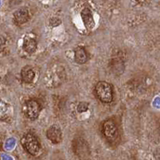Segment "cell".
<instances>
[{"label":"cell","mask_w":160,"mask_h":160,"mask_svg":"<svg viewBox=\"0 0 160 160\" xmlns=\"http://www.w3.org/2000/svg\"><path fill=\"white\" fill-rule=\"evenodd\" d=\"M95 94L98 99L104 103H109L113 99V89L110 83L100 81L95 86Z\"/></svg>","instance_id":"1"},{"label":"cell","mask_w":160,"mask_h":160,"mask_svg":"<svg viewBox=\"0 0 160 160\" xmlns=\"http://www.w3.org/2000/svg\"><path fill=\"white\" fill-rule=\"evenodd\" d=\"M14 18L16 23L22 24L28 22V18H29V15H28V11L26 8H21L18 10L14 14Z\"/></svg>","instance_id":"7"},{"label":"cell","mask_w":160,"mask_h":160,"mask_svg":"<svg viewBox=\"0 0 160 160\" xmlns=\"http://www.w3.org/2000/svg\"><path fill=\"white\" fill-rule=\"evenodd\" d=\"M21 75H22V78L24 82H27V83H31V82H33L34 78H35V73L31 67L26 66V67L22 68Z\"/></svg>","instance_id":"8"},{"label":"cell","mask_w":160,"mask_h":160,"mask_svg":"<svg viewBox=\"0 0 160 160\" xmlns=\"http://www.w3.org/2000/svg\"><path fill=\"white\" fill-rule=\"evenodd\" d=\"M47 137L53 143H59L62 141V131L59 127L52 125L47 131Z\"/></svg>","instance_id":"5"},{"label":"cell","mask_w":160,"mask_h":160,"mask_svg":"<svg viewBox=\"0 0 160 160\" xmlns=\"http://www.w3.org/2000/svg\"><path fill=\"white\" fill-rule=\"evenodd\" d=\"M75 58L78 63L82 64L85 63L88 61V55L86 52L85 49L82 48H78L75 50Z\"/></svg>","instance_id":"9"},{"label":"cell","mask_w":160,"mask_h":160,"mask_svg":"<svg viewBox=\"0 0 160 160\" xmlns=\"http://www.w3.org/2000/svg\"><path fill=\"white\" fill-rule=\"evenodd\" d=\"M81 15H82V18L83 20L86 28H88V30L92 29L94 28V26H95V21H94V18H93V15L91 10L88 9V8H85L81 12Z\"/></svg>","instance_id":"6"},{"label":"cell","mask_w":160,"mask_h":160,"mask_svg":"<svg viewBox=\"0 0 160 160\" xmlns=\"http://www.w3.org/2000/svg\"><path fill=\"white\" fill-rule=\"evenodd\" d=\"M37 48V42L34 38H30V37H27L24 39L23 42V48L27 52L30 53H34L36 50Z\"/></svg>","instance_id":"10"},{"label":"cell","mask_w":160,"mask_h":160,"mask_svg":"<svg viewBox=\"0 0 160 160\" xmlns=\"http://www.w3.org/2000/svg\"><path fill=\"white\" fill-rule=\"evenodd\" d=\"M102 132L107 139H115L118 136V128L115 121L112 119L106 120L102 124Z\"/></svg>","instance_id":"4"},{"label":"cell","mask_w":160,"mask_h":160,"mask_svg":"<svg viewBox=\"0 0 160 160\" xmlns=\"http://www.w3.org/2000/svg\"><path fill=\"white\" fill-rule=\"evenodd\" d=\"M22 145L24 149L31 155H38L41 151V146H40L38 140L34 135L29 133L24 135L22 138Z\"/></svg>","instance_id":"2"},{"label":"cell","mask_w":160,"mask_h":160,"mask_svg":"<svg viewBox=\"0 0 160 160\" xmlns=\"http://www.w3.org/2000/svg\"><path fill=\"white\" fill-rule=\"evenodd\" d=\"M40 111H41V106L35 99L28 100L24 105V114L31 120L36 119L39 115Z\"/></svg>","instance_id":"3"}]
</instances>
